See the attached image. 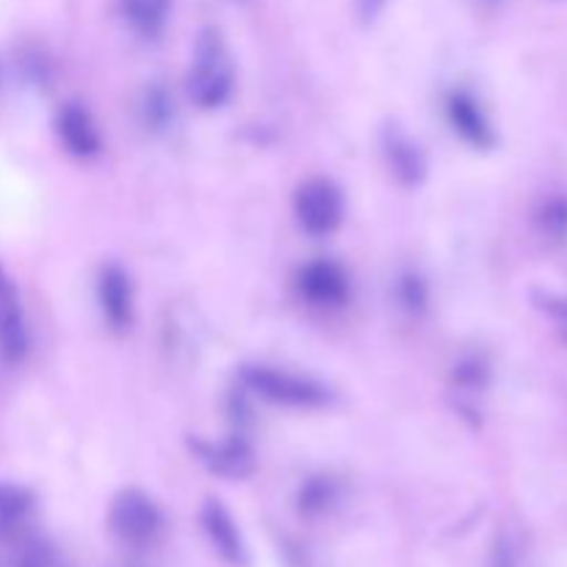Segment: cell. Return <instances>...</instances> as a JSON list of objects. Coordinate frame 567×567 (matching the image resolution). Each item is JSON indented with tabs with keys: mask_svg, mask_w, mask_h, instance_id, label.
<instances>
[{
	"mask_svg": "<svg viewBox=\"0 0 567 567\" xmlns=\"http://www.w3.org/2000/svg\"><path fill=\"white\" fill-rule=\"evenodd\" d=\"M188 97L199 109H219L233 92V59L216 28H205L194 48V64L188 70Z\"/></svg>",
	"mask_w": 567,
	"mask_h": 567,
	"instance_id": "6da1fadb",
	"label": "cell"
},
{
	"mask_svg": "<svg viewBox=\"0 0 567 567\" xmlns=\"http://www.w3.org/2000/svg\"><path fill=\"white\" fill-rule=\"evenodd\" d=\"M109 529L122 546L150 548L164 535V513L147 493L127 487L111 502Z\"/></svg>",
	"mask_w": 567,
	"mask_h": 567,
	"instance_id": "7a4b0ae2",
	"label": "cell"
},
{
	"mask_svg": "<svg viewBox=\"0 0 567 567\" xmlns=\"http://www.w3.org/2000/svg\"><path fill=\"white\" fill-rule=\"evenodd\" d=\"M241 380L258 396L277 404H291V408H319L330 399V391L321 382L310 380V377L288 374V371L280 369H269V365H247L241 371Z\"/></svg>",
	"mask_w": 567,
	"mask_h": 567,
	"instance_id": "3957f363",
	"label": "cell"
},
{
	"mask_svg": "<svg viewBox=\"0 0 567 567\" xmlns=\"http://www.w3.org/2000/svg\"><path fill=\"white\" fill-rule=\"evenodd\" d=\"M293 210H297V219L305 233L330 236L343 221V194L327 177H310L297 188Z\"/></svg>",
	"mask_w": 567,
	"mask_h": 567,
	"instance_id": "277c9868",
	"label": "cell"
},
{
	"mask_svg": "<svg viewBox=\"0 0 567 567\" xmlns=\"http://www.w3.org/2000/svg\"><path fill=\"white\" fill-rule=\"evenodd\" d=\"M192 452L197 454L199 463L210 468L214 474L227 476V480H244L252 474L255 454L249 446L247 435L241 430L233 432L227 441L208 443V441H192Z\"/></svg>",
	"mask_w": 567,
	"mask_h": 567,
	"instance_id": "5b68a950",
	"label": "cell"
},
{
	"mask_svg": "<svg viewBox=\"0 0 567 567\" xmlns=\"http://www.w3.org/2000/svg\"><path fill=\"white\" fill-rule=\"evenodd\" d=\"M297 288L308 302L316 308H341L349 299V277L332 260H313V264L302 266L297 277Z\"/></svg>",
	"mask_w": 567,
	"mask_h": 567,
	"instance_id": "8992f818",
	"label": "cell"
},
{
	"mask_svg": "<svg viewBox=\"0 0 567 567\" xmlns=\"http://www.w3.org/2000/svg\"><path fill=\"white\" fill-rule=\"evenodd\" d=\"M28 324L22 313L20 293L11 277L0 269V358L6 363H20L28 354Z\"/></svg>",
	"mask_w": 567,
	"mask_h": 567,
	"instance_id": "52a82bcc",
	"label": "cell"
},
{
	"mask_svg": "<svg viewBox=\"0 0 567 567\" xmlns=\"http://www.w3.org/2000/svg\"><path fill=\"white\" fill-rule=\"evenodd\" d=\"M199 520H203V529L205 535H208L210 546L216 548V554H219L227 565L244 567L249 563L247 543H244L241 529H238L233 515L225 509V504L208 498V502L203 504Z\"/></svg>",
	"mask_w": 567,
	"mask_h": 567,
	"instance_id": "ba28073f",
	"label": "cell"
},
{
	"mask_svg": "<svg viewBox=\"0 0 567 567\" xmlns=\"http://www.w3.org/2000/svg\"><path fill=\"white\" fill-rule=\"evenodd\" d=\"M446 114H449V122H452V127L457 131V136L465 138L471 147L487 150L496 144V133H493L491 120L485 116L482 105L476 103L474 94L463 92V89L449 94Z\"/></svg>",
	"mask_w": 567,
	"mask_h": 567,
	"instance_id": "9c48e42d",
	"label": "cell"
},
{
	"mask_svg": "<svg viewBox=\"0 0 567 567\" xmlns=\"http://www.w3.org/2000/svg\"><path fill=\"white\" fill-rule=\"evenodd\" d=\"M55 133H59L61 144L78 158H92L103 147L92 114L78 103L61 105L59 114H55Z\"/></svg>",
	"mask_w": 567,
	"mask_h": 567,
	"instance_id": "30bf717a",
	"label": "cell"
},
{
	"mask_svg": "<svg viewBox=\"0 0 567 567\" xmlns=\"http://www.w3.org/2000/svg\"><path fill=\"white\" fill-rule=\"evenodd\" d=\"M97 299L105 321L114 330H125L133 324V286L120 266H105L97 280Z\"/></svg>",
	"mask_w": 567,
	"mask_h": 567,
	"instance_id": "8fae6325",
	"label": "cell"
},
{
	"mask_svg": "<svg viewBox=\"0 0 567 567\" xmlns=\"http://www.w3.org/2000/svg\"><path fill=\"white\" fill-rule=\"evenodd\" d=\"M385 155L393 175H396L404 186H415V183L424 181L426 175L424 153L419 150V144L410 142V138L404 136L402 131H396V127H388L385 131Z\"/></svg>",
	"mask_w": 567,
	"mask_h": 567,
	"instance_id": "7c38bea8",
	"label": "cell"
},
{
	"mask_svg": "<svg viewBox=\"0 0 567 567\" xmlns=\"http://www.w3.org/2000/svg\"><path fill=\"white\" fill-rule=\"evenodd\" d=\"M169 9L172 0H120V11L125 22L144 39H155L164 33Z\"/></svg>",
	"mask_w": 567,
	"mask_h": 567,
	"instance_id": "4fadbf2b",
	"label": "cell"
},
{
	"mask_svg": "<svg viewBox=\"0 0 567 567\" xmlns=\"http://www.w3.org/2000/svg\"><path fill=\"white\" fill-rule=\"evenodd\" d=\"M31 493L17 485H0V537H14L31 513Z\"/></svg>",
	"mask_w": 567,
	"mask_h": 567,
	"instance_id": "5bb4252c",
	"label": "cell"
},
{
	"mask_svg": "<svg viewBox=\"0 0 567 567\" xmlns=\"http://www.w3.org/2000/svg\"><path fill=\"white\" fill-rule=\"evenodd\" d=\"M338 502V485L330 476H316V480L305 482L299 491V509L305 515H321Z\"/></svg>",
	"mask_w": 567,
	"mask_h": 567,
	"instance_id": "9a60e30c",
	"label": "cell"
},
{
	"mask_svg": "<svg viewBox=\"0 0 567 567\" xmlns=\"http://www.w3.org/2000/svg\"><path fill=\"white\" fill-rule=\"evenodd\" d=\"M14 567H66V565L53 546H48V543L42 540H33L20 548V554H17L14 559Z\"/></svg>",
	"mask_w": 567,
	"mask_h": 567,
	"instance_id": "2e32d148",
	"label": "cell"
},
{
	"mask_svg": "<svg viewBox=\"0 0 567 567\" xmlns=\"http://www.w3.org/2000/svg\"><path fill=\"white\" fill-rule=\"evenodd\" d=\"M399 302L410 310V313H424L426 302H430V291L426 282L419 275H404L399 280Z\"/></svg>",
	"mask_w": 567,
	"mask_h": 567,
	"instance_id": "e0dca14e",
	"label": "cell"
},
{
	"mask_svg": "<svg viewBox=\"0 0 567 567\" xmlns=\"http://www.w3.org/2000/svg\"><path fill=\"white\" fill-rule=\"evenodd\" d=\"M537 219H540V227L546 236L557 238V241L559 238H567V203L565 199H551V203L543 205V210Z\"/></svg>",
	"mask_w": 567,
	"mask_h": 567,
	"instance_id": "ac0fdd59",
	"label": "cell"
},
{
	"mask_svg": "<svg viewBox=\"0 0 567 567\" xmlns=\"http://www.w3.org/2000/svg\"><path fill=\"white\" fill-rule=\"evenodd\" d=\"M144 114L147 122L155 127H164L172 116V100L164 89H150L147 100H144Z\"/></svg>",
	"mask_w": 567,
	"mask_h": 567,
	"instance_id": "d6986e66",
	"label": "cell"
},
{
	"mask_svg": "<svg viewBox=\"0 0 567 567\" xmlns=\"http://www.w3.org/2000/svg\"><path fill=\"white\" fill-rule=\"evenodd\" d=\"M454 380H457V385H463V388H482L487 380L485 363L476 358L463 360V363L457 365V371H454Z\"/></svg>",
	"mask_w": 567,
	"mask_h": 567,
	"instance_id": "ffe728a7",
	"label": "cell"
},
{
	"mask_svg": "<svg viewBox=\"0 0 567 567\" xmlns=\"http://www.w3.org/2000/svg\"><path fill=\"white\" fill-rule=\"evenodd\" d=\"M491 567H518V557H515V548L509 546L507 537H498L496 546H493Z\"/></svg>",
	"mask_w": 567,
	"mask_h": 567,
	"instance_id": "44dd1931",
	"label": "cell"
},
{
	"mask_svg": "<svg viewBox=\"0 0 567 567\" xmlns=\"http://www.w3.org/2000/svg\"><path fill=\"white\" fill-rule=\"evenodd\" d=\"M543 308H546L548 313L557 319L559 330L567 332V299H546V305H543Z\"/></svg>",
	"mask_w": 567,
	"mask_h": 567,
	"instance_id": "7402d4cb",
	"label": "cell"
},
{
	"mask_svg": "<svg viewBox=\"0 0 567 567\" xmlns=\"http://www.w3.org/2000/svg\"><path fill=\"white\" fill-rule=\"evenodd\" d=\"M125 567H142V565H125Z\"/></svg>",
	"mask_w": 567,
	"mask_h": 567,
	"instance_id": "603a6c76",
	"label": "cell"
}]
</instances>
